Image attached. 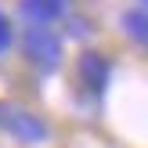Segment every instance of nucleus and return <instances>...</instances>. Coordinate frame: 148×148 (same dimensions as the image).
Returning <instances> with one entry per match:
<instances>
[{
	"instance_id": "7",
	"label": "nucleus",
	"mask_w": 148,
	"mask_h": 148,
	"mask_svg": "<svg viewBox=\"0 0 148 148\" xmlns=\"http://www.w3.org/2000/svg\"><path fill=\"white\" fill-rule=\"evenodd\" d=\"M87 18H72V25H69V36H87L90 33V25H83Z\"/></svg>"
},
{
	"instance_id": "4",
	"label": "nucleus",
	"mask_w": 148,
	"mask_h": 148,
	"mask_svg": "<svg viewBox=\"0 0 148 148\" xmlns=\"http://www.w3.org/2000/svg\"><path fill=\"white\" fill-rule=\"evenodd\" d=\"M69 0H18V14L25 25H51L54 18H62Z\"/></svg>"
},
{
	"instance_id": "1",
	"label": "nucleus",
	"mask_w": 148,
	"mask_h": 148,
	"mask_svg": "<svg viewBox=\"0 0 148 148\" xmlns=\"http://www.w3.org/2000/svg\"><path fill=\"white\" fill-rule=\"evenodd\" d=\"M22 54L36 69L51 72V69L62 65V40H58V33H51V25H25V33H22Z\"/></svg>"
},
{
	"instance_id": "9",
	"label": "nucleus",
	"mask_w": 148,
	"mask_h": 148,
	"mask_svg": "<svg viewBox=\"0 0 148 148\" xmlns=\"http://www.w3.org/2000/svg\"><path fill=\"white\" fill-rule=\"evenodd\" d=\"M141 4H145V7H148V0H141Z\"/></svg>"
},
{
	"instance_id": "6",
	"label": "nucleus",
	"mask_w": 148,
	"mask_h": 148,
	"mask_svg": "<svg viewBox=\"0 0 148 148\" xmlns=\"http://www.w3.org/2000/svg\"><path fill=\"white\" fill-rule=\"evenodd\" d=\"M11 43H14V29H11V18H7L4 11H0V58L11 51Z\"/></svg>"
},
{
	"instance_id": "3",
	"label": "nucleus",
	"mask_w": 148,
	"mask_h": 148,
	"mask_svg": "<svg viewBox=\"0 0 148 148\" xmlns=\"http://www.w3.org/2000/svg\"><path fill=\"white\" fill-rule=\"evenodd\" d=\"M108 76H112V62H108L101 51H79V58H76V79H79L83 90H90L94 98L105 94Z\"/></svg>"
},
{
	"instance_id": "8",
	"label": "nucleus",
	"mask_w": 148,
	"mask_h": 148,
	"mask_svg": "<svg viewBox=\"0 0 148 148\" xmlns=\"http://www.w3.org/2000/svg\"><path fill=\"white\" fill-rule=\"evenodd\" d=\"M0 116H4V105H0Z\"/></svg>"
},
{
	"instance_id": "2",
	"label": "nucleus",
	"mask_w": 148,
	"mask_h": 148,
	"mask_svg": "<svg viewBox=\"0 0 148 148\" xmlns=\"http://www.w3.org/2000/svg\"><path fill=\"white\" fill-rule=\"evenodd\" d=\"M0 130L14 137L22 145H43L51 141V127L43 116H36L33 108H22V105H4V116H0Z\"/></svg>"
},
{
	"instance_id": "5",
	"label": "nucleus",
	"mask_w": 148,
	"mask_h": 148,
	"mask_svg": "<svg viewBox=\"0 0 148 148\" xmlns=\"http://www.w3.org/2000/svg\"><path fill=\"white\" fill-rule=\"evenodd\" d=\"M123 33H127L134 43L148 47V11H127L123 14Z\"/></svg>"
}]
</instances>
